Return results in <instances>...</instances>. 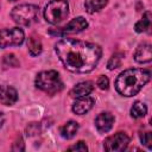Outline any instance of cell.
Listing matches in <instances>:
<instances>
[{"instance_id": "cell-10", "label": "cell", "mask_w": 152, "mask_h": 152, "mask_svg": "<svg viewBox=\"0 0 152 152\" xmlns=\"http://www.w3.org/2000/svg\"><path fill=\"white\" fill-rule=\"evenodd\" d=\"M114 124V116L110 113H100L95 119V127L100 133H107L112 129Z\"/></svg>"}, {"instance_id": "cell-7", "label": "cell", "mask_w": 152, "mask_h": 152, "mask_svg": "<svg viewBox=\"0 0 152 152\" xmlns=\"http://www.w3.org/2000/svg\"><path fill=\"white\" fill-rule=\"evenodd\" d=\"M128 144H129L128 135L124 132H118L104 140L103 147L108 152H120V151H125Z\"/></svg>"}, {"instance_id": "cell-18", "label": "cell", "mask_w": 152, "mask_h": 152, "mask_svg": "<svg viewBox=\"0 0 152 152\" xmlns=\"http://www.w3.org/2000/svg\"><path fill=\"white\" fill-rule=\"evenodd\" d=\"M147 113V107L145 103L140 102V101H137L133 103L132 108H131V115L132 118L134 119H138V118H142L145 116Z\"/></svg>"}, {"instance_id": "cell-21", "label": "cell", "mask_w": 152, "mask_h": 152, "mask_svg": "<svg viewBox=\"0 0 152 152\" xmlns=\"http://www.w3.org/2000/svg\"><path fill=\"white\" fill-rule=\"evenodd\" d=\"M140 140H141V144L145 145L147 148L152 147V135H151V132L141 133L140 134Z\"/></svg>"}, {"instance_id": "cell-3", "label": "cell", "mask_w": 152, "mask_h": 152, "mask_svg": "<svg viewBox=\"0 0 152 152\" xmlns=\"http://www.w3.org/2000/svg\"><path fill=\"white\" fill-rule=\"evenodd\" d=\"M36 87L48 95H55L59 93L64 84L61 80L59 74L56 70L40 71L36 77Z\"/></svg>"}, {"instance_id": "cell-6", "label": "cell", "mask_w": 152, "mask_h": 152, "mask_svg": "<svg viewBox=\"0 0 152 152\" xmlns=\"http://www.w3.org/2000/svg\"><path fill=\"white\" fill-rule=\"evenodd\" d=\"M25 39V33L20 27L4 28L0 31V48L6 49L11 46H19Z\"/></svg>"}, {"instance_id": "cell-24", "label": "cell", "mask_w": 152, "mask_h": 152, "mask_svg": "<svg viewBox=\"0 0 152 152\" xmlns=\"http://www.w3.org/2000/svg\"><path fill=\"white\" fill-rule=\"evenodd\" d=\"M12 150H13V151H24V150H25L24 141H23V138H21V137H19V138L13 142Z\"/></svg>"}, {"instance_id": "cell-5", "label": "cell", "mask_w": 152, "mask_h": 152, "mask_svg": "<svg viewBox=\"0 0 152 152\" xmlns=\"http://www.w3.org/2000/svg\"><path fill=\"white\" fill-rule=\"evenodd\" d=\"M69 14V4L66 0H52L44 10V18L48 23L56 25L63 21Z\"/></svg>"}, {"instance_id": "cell-4", "label": "cell", "mask_w": 152, "mask_h": 152, "mask_svg": "<svg viewBox=\"0 0 152 152\" xmlns=\"http://www.w3.org/2000/svg\"><path fill=\"white\" fill-rule=\"evenodd\" d=\"M39 8L36 5L32 4H21L15 6L11 11V18L14 23L23 25V26H30L38 19Z\"/></svg>"}, {"instance_id": "cell-25", "label": "cell", "mask_w": 152, "mask_h": 152, "mask_svg": "<svg viewBox=\"0 0 152 152\" xmlns=\"http://www.w3.org/2000/svg\"><path fill=\"white\" fill-rule=\"evenodd\" d=\"M4 121H5V118H4V115H2V113H0V127L4 125Z\"/></svg>"}, {"instance_id": "cell-20", "label": "cell", "mask_w": 152, "mask_h": 152, "mask_svg": "<svg viewBox=\"0 0 152 152\" xmlns=\"http://www.w3.org/2000/svg\"><path fill=\"white\" fill-rule=\"evenodd\" d=\"M4 65L11 66V68H17V66H19V61L17 59V57L13 53H8V55H5V57H4Z\"/></svg>"}, {"instance_id": "cell-8", "label": "cell", "mask_w": 152, "mask_h": 152, "mask_svg": "<svg viewBox=\"0 0 152 152\" xmlns=\"http://www.w3.org/2000/svg\"><path fill=\"white\" fill-rule=\"evenodd\" d=\"M88 27V21L83 17H77L70 20L64 27L59 28L56 31V34L58 36H65V34H72V33H78Z\"/></svg>"}, {"instance_id": "cell-1", "label": "cell", "mask_w": 152, "mask_h": 152, "mask_svg": "<svg viewBox=\"0 0 152 152\" xmlns=\"http://www.w3.org/2000/svg\"><path fill=\"white\" fill-rule=\"evenodd\" d=\"M55 51L63 65L71 72H90L97 65L102 50L95 43L74 38H62L55 45Z\"/></svg>"}, {"instance_id": "cell-19", "label": "cell", "mask_w": 152, "mask_h": 152, "mask_svg": "<svg viewBox=\"0 0 152 152\" xmlns=\"http://www.w3.org/2000/svg\"><path fill=\"white\" fill-rule=\"evenodd\" d=\"M122 57H124V53H121V52H116V53H114V55L110 57V59L108 61V63H107V68H108L109 70H114V69H116L118 66H120Z\"/></svg>"}, {"instance_id": "cell-14", "label": "cell", "mask_w": 152, "mask_h": 152, "mask_svg": "<svg viewBox=\"0 0 152 152\" xmlns=\"http://www.w3.org/2000/svg\"><path fill=\"white\" fill-rule=\"evenodd\" d=\"M78 124L76 121H68L65 122L61 128H59V133L64 139H71L76 135L77 131H78Z\"/></svg>"}, {"instance_id": "cell-11", "label": "cell", "mask_w": 152, "mask_h": 152, "mask_svg": "<svg viewBox=\"0 0 152 152\" xmlns=\"http://www.w3.org/2000/svg\"><path fill=\"white\" fill-rule=\"evenodd\" d=\"M18 100V93L13 87L0 86V103L5 106H12Z\"/></svg>"}, {"instance_id": "cell-22", "label": "cell", "mask_w": 152, "mask_h": 152, "mask_svg": "<svg viewBox=\"0 0 152 152\" xmlns=\"http://www.w3.org/2000/svg\"><path fill=\"white\" fill-rule=\"evenodd\" d=\"M68 150H69V151H80V152H86V151H88V147H87V145H86V142H84V141H78V142H76L75 145L70 146Z\"/></svg>"}, {"instance_id": "cell-9", "label": "cell", "mask_w": 152, "mask_h": 152, "mask_svg": "<svg viewBox=\"0 0 152 152\" xmlns=\"http://www.w3.org/2000/svg\"><path fill=\"white\" fill-rule=\"evenodd\" d=\"M94 102H95L94 99L88 96V95L82 96V97H77V100L72 104V112L77 115H83L93 108Z\"/></svg>"}, {"instance_id": "cell-12", "label": "cell", "mask_w": 152, "mask_h": 152, "mask_svg": "<svg viewBox=\"0 0 152 152\" xmlns=\"http://www.w3.org/2000/svg\"><path fill=\"white\" fill-rule=\"evenodd\" d=\"M134 59L138 63H148L152 59V48L150 43H142L140 44L135 52H134Z\"/></svg>"}, {"instance_id": "cell-13", "label": "cell", "mask_w": 152, "mask_h": 152, "mask_svg": "<svg viewBox=\"0 0 152 152\" xmlns=\"http://www.w3.org/2000/svg\"><path fill=\"white\" fill-rule=\"evenodd\" d=\"M94 89V86L91 82L86 81V82H80L78 84H76L72 90H71V96L74 97H82V96H87L89 95Z\"/></svg>"}, {"instance_id": "cell-17", "label": "cell", "mask_w": 152, "mask_h": 152, "mask_svg": "<svg viewBox=\"0 0 152 152\" xmlns=\"http://www.w3.org/2000/svg\"><path fill=\"white\" fill-rule=\"evenodd\" d=\"M108 0H84V7L88 13H95L102 10Z\"/></svg>"}, {"instance_id": "cell-23", "label": "cell", "mask_w": 152, "mask_h": 152, "mask_svg": "<svg viewBox=\"0 0 152 152\" xmlns=\"http://www.w3.org/2000/svg\"><path fill=\"white\" fill-rule=\"evenodd\" d=\"M97 86H99V88L102 89V90L108 89V87H109V80L107 78V76H103V75L100 76L99 80H97Z\"/></svg>"}, {"instance_id": "cell-26", "label": "cell", "mask_w": 152, "mask_h": 152, "mask_svg": "<svg viewBox=\"0 0 152 152\" xmlns=\"http://www.w3.org/2000/svg\"><path fill=\"white\" fill-rule=\"evenodd\" d=\"M10 1H17V0H10Z\"/></svg>"}, {"instance_id": "cell-15", "label": "cell", "mask_w": 152, "mask_h": 152, "mask_svg": "<svg viewBox=\"0 0 152 152\" xmlns=\"http://www.w3.org/2000/svg\"><path fill=\"white\" fill-rule=\"evenodd\" d=\"M27 49H28L30 55L33 56V57L40 55L42 53V50H43V45H42V40L39 39V37L31 36L27 39Z\"/></svg>"}, {"instance_id": "cell-16", "label": "cell", "mask_w": 152, "mask_h": 152, "mask_svg": "<svg viewBox=\"0 0 152 152\" xmlns=\"http://www.w3.org/2000/svg\"><path fill=\"white\" fill-rule=\"evenodd\" d=\"M150 27H151V13L150 12H145L142 18L134 25V30H135V32L141 33V32L148 31Z\"/></svg>"}, {"instance_id": "cell-2", "label": "cell", "mask_w": 152, "mask_h": 152, "mask_svg": "<svg viewBox=\"0 0 152 152\" xmlns=\"http://www.w3.org/2000/svg\"><path fill=\"white\" fill-rule=\"evenodd\" d=\"M150 77L151 71L147 69H127L116 77L115 89L122 96H134L150 81Z\"/></svg>"}]
</instances>
